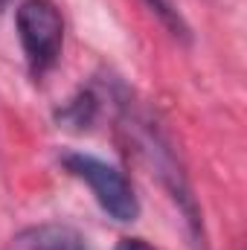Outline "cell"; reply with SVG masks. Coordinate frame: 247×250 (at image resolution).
<instances>
[{"label": "cell", "mask_w": 247, "mask_h": 250, "mask_svg": "<svg viewBox=\"0 0 247 250\" xmlns=\"http://www.w3.org/2000/svg\"><path fill=\"white\" fill-rule=\"evenodd\" d=\"M120 123H123L134 151L151 169V178H157V184L166 189V195L181 209V215L186 221V230L192 236V245H198L204 250L206 248V239H204L201 207H198V201L192 195V187H189V178H186L184 166H181V160H178V154L172 148V140L166 137V131L157 125V120L148 111L137 108L131 99L120 102Z\"/></svg>", "instance_id": "1"}, {"label": "cell", "mask_w": 247, "mask_h": 250, "mask_svg": "<svg viewBox=\"0 0 247 250\" xmlns=\"http://www.w3.org/2000/svg\"><path fill=\"white\" fill-rule=\"evenodd\" d=\"M18 41L32 76L53 70L64 47V18L53 0H23L15 12Z\"/></svg>", "instance_id": "2"}, {"label": "cell", "mask_w": 247, "mask_h": 250, "mask_svg": "<svg viewBox=\"0 0 247 250\" xmlns=\"http://www.w3.org/2000/svg\"><path fill=\"white\" fill-rule=\"evenodd\" d=\"M62 163L73 178L87 184L96 204L114 221L128 224V221L140 218V201L134 195V187L117 166H111L108 160H99L93 154H84V151H67V154H62Z\"/></svg>", "instance_id": "3"}, {"label": "cell", "mask_w": 247, "mask_h": 250, "mask_svg": "<svg viewBox=\"0 0 247 250\" xmlns=\"http://www.w3.org/2000/svg\"><path fill=\"white\" fill-rule=\"evenodd\" d=\"M6 250H93L90 242L84 239V233H79L70 224L59 221H44V224H32L18 230Z\"/></svg>", "instance_id": "4"}, {"label": "cell", "mask_w": 247, "mask_h": 250, "mask_svg": "<svg viewBox=\"0 0 247 250\" xmlns=\"http://www.w3.org/2000/svg\"><path fill=\"white\" fill-rule=\"evenodd\" d=\"M96 111H99V102L90 90H79L73 99H67L62 108H59V123L70 131H84L90 128L96 120Z\"/></svg>", "instance_id": "5"}, {"label": "cell", "mask_w": 247, "mask_h": 250, "mask_svg": "<svg viewBox=\"0 0 247 250\" xmlns=\"http://www.w3.org/2000/svg\"><path fill=\"white\" fill-rule=\"evenodd\" d=\"M143 3H145V9L166 26V32H169L172 38H178V41H184V44L192 41L189 23H186V18L181 15V9L175 6V0H143Z\"/></svg>", "instance_id": "6"}, {"label": "cell", "mask_w": 247, "mask_h": 250, "mask_svg": "<svg viewBox=\"0 0 247 250\" xmlns=\"http://www.w3.org/2000/svg\"><path fill=\"white\" fill-rule=\"evenodd\" d=\"M117 250H154V248L148 242H143V239H125V242H120Z\"/></svg>", "instance_id": "7"}, {"label": "cell", "mask_w": 247, "mask_h": 250, "mask_svg": "<svg viewBox=\"0 0 247 250\" xmlns=\"http://www.w3.org/2000/svg\"><path fill=\"white\" fill-rule=\"evenodd\" d=\"M6 3H9V0H0V9H6Z\"/></svg>", "instance_id": "8"}]
</instances>
